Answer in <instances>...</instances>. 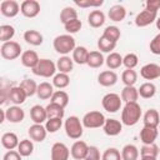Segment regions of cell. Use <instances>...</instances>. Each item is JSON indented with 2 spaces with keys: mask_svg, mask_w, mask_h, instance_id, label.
Wrapping results in <instances>:
<instances>
[{
  "mask_svg": "<svg viewBox=\"0 0 160 160\" xmlns=\"http://www.w3.org/2000/svg\"><path fill=\"white\" fill-rule=\"evenodd\" d=\"M159 154H160V148H159Z\"/></svg>",
  "mask_w": 160,
  "mask_h": 160,
  "instance_id": "94428289",
  "label": "cell"
},
{
  "mask_svg": "<svg viewBox=\"0 0 160 160\" xmlns=\"http://www.w3.org/2000/svg\"><path fill=\"white\" fill-rule=\"evenodd\" d=\"M141 160H156V158H141Z\"/></svg>",
  "mask_w": 160,
  "mask_h": 160,
  "instance_id": "680465c9",
  "label": "cell"
},
{
  "mask_svg": "<svg viewBox=\"0 0 160 160\" xmlns=\"http://www.w3.org/2000/svg\"><path fill=\"white\" fill-rule=\"evenodd\" d=\"M18 151L21 156H30L34 151V144H32V140H29V139H24V140H20L19 142V146H18Z\"/></svg>",
  "mask_w": 160,
  "mask_h": 160,
  "instance_id": "f35d334b",
  "label": "cell"
},
{
  "mask_svg": "<svg viewBox=\"0 0 160 160\" xmlns=\"http://www.w3.org/2000/svg\"><path fill=\"white\" fill-rule=\"evenodd\" d=\"M158 19V12H154V11H150V10H146L144 9L142 11H140L136 18H135V25L139 26V28H145L150 24H152L154 21H156Z\"/></svg>",
  "mask_w": 160,
  "mask_h": 160,
  "instance_id": "9c48e42d",
  "label": "cell"
},
{
  "mask_svg": "<svg viewBox=\"0 0 160 160\" xmlns=\"http://www.w3.org/2000/svg\"><path fill=\"white\" fill-rule=\"evenodd\" d=\"M46 134H48V131L45 129V125H42V124H32L28 130V135H29L30 140L36 141V142L44 141L46 138Z\"/></svg>",
  "mask_w": 160,
  "mask_h": 160,
  "instance_id": "7c38bea8",
  "label": "cell"
},
{
  "mask_svg": "<svg viewBox=\"0 0 160 160\" xmlns=\"http://www.w3.org/2000/svg\"><path fill=\"white\" fill-rule=\"evenodd\" d=\"M156 28L160 30V18H158V19H156Z\"/></svg>",
  "mask_w": 160,
  "mask_h": 160,
  "instance_id": "6f0895ef",
  "label": "cell"
},
{
  "mask_svg": "<svg viewBox=\"0 0 160 160\" xmlns=\"http://www.w3.org/2000/svg\"><path fill=\"white\" fill-rule=\"evenodd\" d=\"M61 125H62V119H58V118L48 119L46 122H45V129H46L48 132L52 134V132H56L58 130H60Z\"/></svg>",
  "mask_w": 160,
  "mask_h": 160,
  "instance_id": "bcb514c9",
  "label": "cell"
},
{
  "mask_svg": "<svg viewBox=\"0 0 160 160\" xmlns=\"http://www.w3.org/2000/svg\"><path fill=\"white\" fill-rule=\"evenodd\" d=\"M82 126H84L82 121H80V119L78 116H75V115L69 116L64 122L65 132L72 140H78V139H80L82 136V132H84Z\"/></svg>",
  "mask_w": 160,
  "mask_h": 160,
  "instance_id": "3957f363",
  "label": "cell"
},
{
  "mask_svg": "<svg viewBox=\"0 0 160 160\" xmlns=\"http://www.w3.org/2000/svg\"><path fill=\"white\" fill-rule=\"evenodd\" d=\"M0 52L5 60H15L19 56H21L22 50H21V46L19 42L11 40L8 42H2V45L0 48Z\"/></svg>",
  "mask_w": 160,
  "mask_h": 160,
  "instance_id": "8992f818",
  "label": "cell"
},
{
  "mask_svg": "<svg viewBox=\"0 0 160 160\" xmlns=\"http://www.w3.org/2000/svg\"><path fill=\"white\" fill-rule=\"evenodd\" d=\"M15 35V28L8 24H4L0 26V41L2 42H8L11 41V39Z\"/></svg>",
  "mask_w": 160,
  "mask_h": 160,
  "instance_id": "ab89813d",
  "label": "cell"
},
{
  "mask_svg": "<svg viewBox=\"0 0 160 160\" xmlns=\"http://www.w3.org/2000/svg\"><path fill=\"white\" fill-rule=\"evenodd\" d=\"M19 86L25 91V94H26L28 98L35 95L36 91H38V84H36L32 79H24V80L20 82Z\"/></svg>",
  "mask_w": 160,
  "mask_h": 160,
  "instance_id": "74e56055",
  "label": "cell"
},
{
  "mask_svg": "<svg viewBox=\"0 0 160 160\" xmlns=\"http://www.w3.org/2000/svg\"><path fill=\"white\" fill-rule=\"evenodd\" d=\"M70 155H71L70 150L64 142H55L51 146V151H50L51 160H69Z\"/></svg>",
  "mask_w": 160,
  "mask_h": 160,
  "instance_id": "30bf717a",
  "label": "cell"
},
{
  "mask_svg": "<svg viewBox=\"0 0 160 160\" xmlns=\"http://www.w3.org/2000/svg\"><path fill=\"white\" fill-rule=\"evenodd\" d=\"M5 115H6V120L9 122H12V124L21 122L25 118V112L19 105H14V106L8 108L5 110Z\"/></svg>",
  "mask_w": 160,
  "mask_h": 160,
  "instance_id": "2e32d148",
  "label": "cell"
},
{
  "mask_svg": "<svg viewBox=\"0 0 160 160\" xmlns=\"http://www.w3.org/2000/svg\"><path fill=\"white\" fill-rule=\"evenodd\" d=\"M138 158H139V149L135 145L128 144L122 148V150H121L122 160H138Z\"/></svg>",
  "mask_w": 160,
  "mask_h": 160,
  "instance_id": "836d02e7",
  "label": "cell"
},
{
  "mask_svg": "<svg viewBox=\"0 0 160 160\" xmlns=\"http://www.w3.org/2000/svg\"><path fill=\"white\" fill-rule=\"evenodd\" d=\"M149 48H150V51H151L152 54L160 55V32L152 38V40L150 41Z\"/></svg>",
  "mask_w": 160,
  "mask_h": 160,
  "instance_id": "f5cc1de1",
  "label": "cell"
},
{
  "mask_svg": "<svg viewBox=\"0 0 160 160\" xmlns=\"http://www.w3.org/2000/svg\"><path fill=\"white\" fill-rule=\"evenodd\" d=\"M144 126H150V128H158L160 125V114L156 109H149L144 114Z\"/></svg>",
  "mask_w": 160,
  "mask_h": 160,
  "instance_id": "44dd1931",
  "label": "cell"
},
{
  "mask_svg": "<svg viewBox=\"0 0 160 160\" xmlns=\"http://www.w3.org/2000/svg\"><path fill=\"white\" fill-rule=\"evenodd\" d=\"M21 155L19 154V151L16 150H9L5 155H4V158H2V160H21Z\"/></svg>",
  "mask_w": 160,
  "mask_h": 160,
  "instance_id": "9f6ffc18",
  "label": "cell"
},
{
  "mask_svg": "<svg viewBox=\"0 0 160 160\" xmlns=\"http://www.w3.org/2000/svg\"><path fill=\"white\" fill-rule=\"evenodd\" d=\"M72 68H74V60H72V58H70L68 55L59 58L56 61V69L59 72L69 74V72H71Z\"/></svg>",
  "mask_w": 160,
  "mask_h": 160,
  "instance_id": "83f0119b",
  "label": "cell"
},
{
  "mask_svg": "<svg viewBox=\"0 0 160 160\" xmlns=\"http://www.w3.org/2000/svg\"><path fill=\"white\" fill-rule=\"evenodd\" d=\"M141 118V108L138 102H126L121 110V122L126 126H134Z\"/></svg>",
  "mask_w": 160,
  "mask_h": 160,
  "instance_id": "6da1fadb",
  "label": "cell"
},
{
  "mask_svg": "<svg viewBox=\"0 0 160 160\" xmlns=\"http://www.w3.org/2000/svg\"><path fill=\"white\" fill-rule=\"evenodd\" d=\"M105 62V59L102 56V54L98 50H94V51H90L89 54V59H88V66L92 68V69H98L100 66H102V64Z\"/></svg>",
  "mask_w": 160,
  "mask_h": 160,
  "instance_id": "4dcf8cb0",
  "label": "cell"
},
{
  "mask_svg": "<svg viewBox=\"0 0 160 160\" xmlns=\"http://www.w3.org/2000/svg\"><path fill=\"white\" fill-rule=\"evenodd\" d=\"M26 94L25 91L20 88V86H12L10 89V92H9V100L14 104V105H21L22 102H25L26 100Z\"/></svg>",
  "mask_w": 160,
  "mask_h": 160,
  "instance_id": "603a6c76",
  "label": "cell"
},
{
  "mask_svg": "<svg viewBox=\"0 0 160 160\" xmlns=\"http://www.w3.org/2000/svg\"><path fill=\"white\" fill-rule=\"evenodd\" d=\"M101 105H102L104 110H106L108 112H116L121 109L122 100H121L120 95H118L115 92H109L102 98Z\"/></svg>",
  "mask_w": 160,
  "mask_h": 160,
  "instance_id": "52a82bcc",
  "label": "cell"
},
{
  "mask_svg": "<svg viewBox=\"0 0 160 160\" xmlns=\"http://www.w3.org/2000/svg\"><path fill=\"white\" fill-rule=\"evenodd\" d=\"M159 135V129L158 128H150V126H144L140 130V140L142 145H150L155 144V140Z\"/></svg>",
  "mask_w": 160,
  "mask_h": 160,
  "instance_id": "9a60e30c",
  "label": "cell"
},
{
  "mask_svg": "<svg viewBox=\"0 0 160 160\" xmlns=\"http://www.w3.org/2000/svg\"><path fill=\"white\" fill-rule=\"evenodd\" d=\"M141 158H156L159 155V146L155 144L150 145H142L140 149Z\"/></svg>",
  "mask_w": 160,
  "mask_h": 160,
  "instance_id": "ee69618b",
  "label": "cell"
},
{
  "mask_svg": "<svg viewBox=\"0 0 160 160\" xmlns=\"http://www.w3.org/2000/svg\"><path fill=\"white\" fill-rule=\"evenodd\" d=\"M105 64L110 70H115L119 69L122 65V56L119 52H110L108 55V58L105 59Z\"/></svg>",
  "mask_w": 160,
  "mask_h": 160,
  "instance_id": "1f68e13d",
  "label": "cell"
},
{
  "mask_svg": "<svg viewBox=\"0 0 160 160\" xmlns=\"http://www.w3.org/2000/svg\"><path fill=\"white\" fill-rule=\"evenodd\" d=\"M69 84H70V78H69L68 74L58 72L52 78V85L55 88H58V89H64V88L69 86Z\"/></svg>",
  "mask_w": 160,
  "mask_h": 160,
  "instance_id": "b9f144b4",
  "label": "cell"
},
{
  "mask_svg": "<svg viewBox=\"0 0 160 160\" xmlns=\"http://www.w3.org/2000/svg\"><path fill=\"white\" fill-rule=\"evenodd\" d=\"M12 86H10V82H6L5 79L1 80V96H0V104L4 105L6 102V100H9V92H10V89Z\"/></svg>",
  "mask_w": 160,
  "mask_h": 160,
  "instance_id": "f907efd6",
  "label": "cell"
},
{
  "mask_svg": "<svg viewBox=\"0 0 160 160\" xmlns=\"http://www.w3.org/2000/svg\"><path fill=\"white\" fill-rule=\"evenodd\" d=\"M88 150H89V145L82 141V140H76L71 149H70V154L71 156L75 159V160H85V156L88 154Z\"/></svg>",
  "mask_w": 160,
  "mask_h": 160,
  "instance_id": "5bb4252c",
  "label": "cell"
},
{
  "mask_svg": "<svg viewBox=\"0 0 160 160\" xmlns=\"http://www.w3.org/2000/svg\"><path fill=\"white\" fill-rule=\"evenodd\" d=\"M102 129H104V132L106 135H109V136H116L122 130V122L119 121V120H116V119H106Z\"/></svg>",
  "mask_w": 160,
  "mask_h": 160,
  "instance_id": "e0dca14e",
  "label": "cell"
},
{
  "mask_svg": "<svg viewBox=\"0 0 160 160\" xmlns=\"http://www.w3.org/2000/svg\"><path fill=\"white\" fill-rule=\"evenodd\" d=\"M105 120H106V118L104 116L102 112L92 110V111L86 112L81 121H82V125L85 128H88V129H98V128H102L104 126Z\"/></svg>",
  "mask_w": 160,
  "mask_h": 160,
  "instance_id": "5b68a950",
  "label": "cell"
},
{
  "mask_svg": "<svg viewBox=\"0 0 160 160\" xmlns=\"http://www.w3.org/2000/svg\"><path fill=\"white\" fill-rule=\"evenodd\" d=\"M121 100L126 102H138L139 99V91L135 86H124L121 90Z\"/></svg>",
  "mask_w": 160,
  "mask_h": 160,
  "instance_id": "484cf974",
  "label": "cell"
},
{
  "mask_svg": "<svg viewBox=\"0 0 160 160\" xmlns=\"http://www.w3.org/2000/svg\"><path fill=\"white\" fill-rule=\"evenodd\" d=\"M54 85L48 82V81H44V82H40L38 85V91H36V95L40 100H48V99H51L52 94H54Z\"/></svg>",
  "mask_w": 160,
  "mask_h": 160,
  "instance_id": "7402d4cb",
  "label": "cell"
},
{
  "mask_svg": "<svg viewBox=\"0 0 160 160\" xmlns=\"http://www.w3.org/2000/svg\"><path fill=\"white\" fill-rule=\"evenodd\" d=\"M50 102L58 104V105H60L61 108L65 109L68 106V104H69V95L64 90H58V91H55L52 94V96L50 99Z\"/></svg>",
  "mask_w": 160,
  "mask_h": 160,
  "instance_id": "d590c367",
  "label": "cell"
},
{
  "mask_svg": "<svg viewBox=\"0 0 160 160\" xmlns=\"http://www.w3.org/2000/svg\"><path fill=\"white\" fill-rule=\"evenodd\" d=\"M46 112H48V119H62L64 118V114H65V110L64 108H61L60 105L58 104H54V102H50L49 105H46Z\"/></svg>",
  "mask_w": 160,
  "mask_h": 160,
  "instance_id": "e575fe53",
  "label": "cell"
},
{
  "mask_svg": "<svg viewBox=\"0 0 160 160\" xmlns=\"http://www.w3.org/2000/svg\"><path fill=\"white\" fill-rule=\"evenodd\" d=\"M20 11V5L15 0H4L0 4V12L6 18H15Z\"/></svg>",
  "mask_w": 160,
  "mask_h": 160,
  "instance_id": "8fae6325",
  "label": "cell"
},
{
  "mask_svg": "<svg viewBox=\"0 0 160 160\" xmlns=\"http://www.w3.org/2000/svg\"><path fill=\"white\" fill-rule=\"evenodd\" d=\"M89 54H90V51L85 46H76L72 51V60H74V62H76L79 65L88 64Z\"/></svg>",
  "mask_w": 160,
  "mask_h": 160,
  "instance_id": "d4e9b609",
  "label": "cell"
},
{
  "mask_svg": "<svg viewBox=\"0 0 160 160\" xmlns=\"http://www.w3.org/2000/svg\"><path fill=\"white\" fill-rule=\"evenodd\" d=\"M140 75L145 80H155V79L160 78V65L154 64V62L145 64L140 69Z\"/></svg>",
  "mask_w": 160,
  "mask_h": 160,
  "instance_id": "4fadbf2b",
  "label": "cell"
},
{
  "mask_svg": "<svg viewBox=\"0 0 160 160\" xmlns=\"http://www.w3.org/2000/svg\"><path fill=\"white\" fill-rule=\"evenodd\" d=\"M19 138L15 132H5L1 136V145L8 150H14L19 146Z\"/></svg>",
  "mask_w": 160,
  "mask_h": 160,
  "instance_id": "f1b7e54d",
  "label": "cell"
},
{
  "mask_svg": "<svg viewBox=\"0 0 160 160\" xmlns=\"http://www.w3.org/2000/svg\"><path fill=\"white\" fill-rule=\"evenodd\" d=\"M20 60H21V64L25 66V68H29V69H34L38 62H39V55L36 54V51L34 50H26L21 54L20 56Z\"/></svg>",
  "mask_w": 160,
  "mask_h": 160,
  "instance_id": "d6986e66",
  "label": "cell"
},
{
  "mask_svg": "<svg viewBox=\"0 0 160 160\" xmlns=\"http://www.w3.org/2000/svg\"><path fill=\"white\" fill-rule=\"evenodd\" d=\"M145 6H146L145 8L146 10L158 12V10L160 9V0H148L146 4H145Z\"/></svg>",
  "mask_w": 160,
  "mask_h": 160,
  "instance_id": "11a10c76",
  "label": "cell"
},
{
  "mask_svg": "<svg viewBox=\"0 0 160 160\" xmlns=\"http://www.w3.org/2000/svg\"><path fill=\"white\" fill-rule=\"evenodd\" d=\"M101 160H122L121 159V154L118 149L115 148H108L102 156H101Z\"/></svg>",
  "mask_w": 160,
  "mask_h": 160,
  "instance_id": "681fc988",
  "label": "cell"
},
{
  "mask_svg": "<svg viewBox=\"0 0 160 160\" xmlns=\"http://www.w3.org/2000/svg\"><path fill=\"white\" fill-rule=\"evenodd\" d=\"M121 81L125 86H134L138 81V74L134 69H126L121 74Z\"/></svg>",
  "mask_w": 160,
  "mask_h": 160,
  "instance_id": "8d00e7d4",
  "label": "cell"
},
{
  "mask_svg": "<svg viewBox=\"0 0 160 160\" xmlns=\"http://www.w3.org/2000/svg\"><path fill=\"white\" fill-rule=\"evenodd\" d=\"M115 46H116V44L115 42H112V41H110V40H108L106 38H104L102 35L99 38V40H98V48H99V50H100V52H112V50L115 49Z\"/></svg>",
  "mask_w": 160,
  "mask_h": 160,
  "instance_id": "f6af8a7d",
  "label": "cell"
},
{
  "mask_svg": "<svg viewBox=\"0 0 160 160\" xmlns=\"http://www.w3.org/2000/svg\"><path fill=\"white\" fill-rule=\"evenodd\" d=\"M30 118L34 121V124H42L48 120V112L46 109L41 105H34L30 109Z\"/></svg>",
  "mask_w": 160,
  "mask_h": 160,
  "instance_id": "ffe728a7",
  "label": "cell"
},
{
  "mask_svg": "<svg viewBox=\"0 0 160 160\" xmlns=\"http://www.w3.org/2000/svg\"><path fill=\"white\" fill-rule=\"evenodd\" d=\"M54 49L56 52L61 54L62 56L68 55L69 52H72L74 49L76 48L75 45V39L72 35L70 34H62V35H58L54 41H52Z\"/></svg>",
  "mask_w": 160,
  "mask_h": 160,
  "instance_id": "7a4b0ae2",
  "label": "cell"
},
{
  "mask_svg": "<svg viewBox=\"0 0 160 160\" xmlns=\"http://www.w3.org/2000/svg\"><path fill=\"white\" fill-rule=\"evenodd\" d=\"M108 16L110 18V20L115 21V22H120L125 19L126 16V9L118 4V5H112L110 9H109V12H108Z\"/></svg>",
  "mask_w": 160,
  "mask_h": 160,
  "instance_id": "cb8c5ba5",
  "label": "cell"
},
{
  "mask_svg": "<svg viewBox=\"0 0 160 160\" xmlns=\"http://www.w3.org/2000/svg\"><path fill=\"white\" fill-rule=\"evenodd\" d=\"M139 64V58L136 54H126L124 58H122V65L126 68V69H134L136 65Z\"/></svg>",
  "mask_w": 160,
  "mask_h": 160,
  "instance_id": "c3c4849f",
  "label": "cell"
},
{
  "mask_svg": "<svg viewBox=\"0 0 160 160\" xmlns=\"http://www.w3.org/2000/svg\"><path fill=\"white\" fill-rule=\"evenodd\" d=\"M88 22L91 28H100L105 22V14L101 10H92L88 15Z\"/></svg>",
  "mask_w": 160,
  "mask_h": 160,
  "instance_id": "4316f807",
  "label": "cell"
},
{
  "mask_svg": "<svg viewBox=\"0 0 160 160\" xmlns=\"http://www.w3.org/2000/svg\"><path fill=\"white\" fill-rule=\"evenodd\" d=\"M20 12L25 18H35L40 12V4L36 0H25L20 5Z\"/></svg>",
  "mask_w": 160,
  "mask_h": 160,
  "instance_id": "ba28073f",
  "label": "cell"
},
{
  "mask_svg": "<svg viewBox=\"0 0 160 160\" xmlns=\"http://www.w3.org/2000/svg\"><path fill=\"white\" fill-rule=\"evenodd\" d=\"M138 91H139V96H141L142 99H151L156 94V86L150 81L144 82L140 85Z\"/></svg>",
  "mask_w": 160,
  "mask_h": 160,
  "instance_id": "d6a6232c",
  "label": "cell"
},
{
  "mask_svg": "<svg viewBox=\"0 0 160 160\" xmlns=\"http://www.w3.org/2000/svg\"><path fill=\"white\" fill-rule=\"evenodd\" d=\"M74 19H78V11L74 8L66 6V8H64L61 10V12H60V21L62 24H66V22H69V21H71Z\"/></svg>",
  "mask_w": 160,
  "mask_h": 160,
  "instance_id": "7bdbcfd3",
  "label": "cell"
},
{
  "mask_svg": "<svg viewBox=\"0 0 160 160\" xmlns=\"http://www.w3.org/2000/svg\"><path fill=\"white\" fill-rule=\"evenodd\" d=\"M102 36L106 38L108 40H110V41H112V42L116 44L118 40H119L120 36H121V32H120V29H119L118 26H115V25H110V26H108V28L104 30Z\"/></svg>",
  "mask_w": 160,
  "mask_h": 160,
  "instance_id": "60d3db41",
  "label": "cell"
},
{
  "mask_svg": "<svg viewBox=\"0 0 160 160\" xmlns=\"http://www.w3.org/2000/svg\"><path fill=\"white\" fill-rule=\"evenodd\" d=\"M98 82L101 85V86H105V88H109V86H112L118 82V74L112 70H105V71H101L98 76Z\"/></svg>",
  "mask_w": 160,
  "mask_h": 160,
  "instance_id": "ac0fdd59",
  "label": "cell"
},
{
  "mask_svg": "<svg viewBox=\"0 0 160 160\" xmlns=\"http://www.w3.org/2000/svg\"><path fill=\"white\" fill-rule=\"evenodd\" d=\"M74 4L76 6H80V8H98V6H101L104 4L102 0H96V1H91V0H75Z\"/></svg>",
  "mask_w": 160,
  "mask_h": 160,
  "instance_id": "816d5d0a",
  "label": "cell"
},
{
  "mask_svg": "<svg viewBox=\"0 0 160 160\" xmlns=\"http://www.w3.org/2000/svg\"><path fill=\"white\" fill-rule=\"evenodd\" d=\"M159 132H160V125H159Z\"/></svg>",
  "mask_w": 160,
  "mask_h": 160,
  "instance_id": "91938a15",
  "label": "cell"
},
{
  "mask_svg": "<svg viewBox=\"0 0 160 160\" xmlns=\"http://www.w3.org/2000/svg\"><path fill=\"white\" fill-rule=\"evenodd\" d=\"M85 160H101L99 149L96 146H89V150H88V154L85 156Z\"/></svg>",
  "mask_w": 160,
  "mask_h": 160,
  "instance_id": "db71d44e",
  "label": "cell"
},
{
  "mask_svg": "<svg viewBox=\"0 0 160 160\" xmlns=\"http://www.w3.org/2000/svg\"><path fill=\"white\" fill-rule=\"evenodd\" d=\"M56 64L50 59H40L38 65L32 69V72L41 78H54L56 72Z\"/></svg>",
  "mask_w": 160,
  "mask_h": 160,
  "instance_id": "277c9868",
  "label": "cell"
},
{
  "mask_svg": "<svg viewBox=\"0 0 160 160\" xmlns=\"http://www.w3.org/2000/svg\"><path fill=\"white\" fill-rule=\"evenodd\" d=\"M24 40L32 46H39L42 44L44 38L38 30H26L24 32Z\"/></svg>",
  "mask_w": 160,
  "mask_h": 160,
  "instance_id": "f546056e",
  "label": "cell"
},
{
  "mask_svg": "<svg viewBox=\"0 0 160 160\" xmlns=\"http://www.w3.org/2000/svg\"><path fill=\"white\" fill-rule=\"evenodd\" d=\"M81 26H82V24H81V20H79V19H74V20H71V21L64 24L65 31H66L68 34H70V35H71V34H76L78 31H80Z\"/></svg>",
  "mask_w": 160,
  "mask_h": 160,
  "instance_id": "7dc6e473",
  "label": "cell"
}]
</instances>
